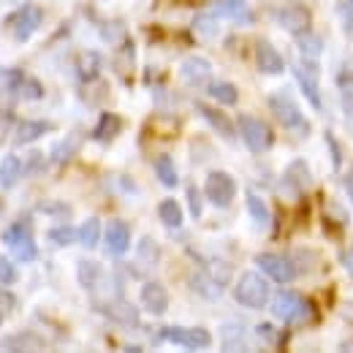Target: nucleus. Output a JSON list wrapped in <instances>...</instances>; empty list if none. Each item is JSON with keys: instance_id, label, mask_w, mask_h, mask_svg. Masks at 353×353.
<instances>
[{"instance_id": "obj_1", "label": "nucleus", "mask_w": 353, "mask_h": 353, "mask_svg": "<svg viewBox=\"0 0 353 353\" xmlns=\"http://www.w3.org/2000/svg\"><path fill=\"white\" fill-rule=\"evenodd\" d=\"M269 296H272V294H269V283H266L264 272L259 274V272L248 269V272L239 274V280H236V285H234V302H236L239 307L264 310L266 305L272 302Z\"/></svg>"}, {"instance_id": "obj_2", "label": "nucleus", "mask_w": 353, "mask_h": 353, "mask_svg": "<svg viewBox=\"0 0 353 353\" xmlns=\"http://www.w3.org/2000/svg\"><path fill=\"white\" fill-rule=\"evenodd\" d=\"M3 245L14 253L17 261H36L39 259V248H36V239H33V225L28 218H17L14 223H8V228L0 234Z\"/></svg>"}, {"instance_id": "obj_3", "label": "nucleus", "mask_w": 353, "mask_h": 353, "mask_svg": "<svg viewBox=\"0 0 353 353\" xmlns=\"http://www.w3.org/2000/svg\"><path fill=\"white\" fill-rule=\"evenodd\" d=\"M266 101H269V112L274 114V120H277L285 131L299 136V139L310 136V120L302 114V109L296 106V101H291L285 92H272Z\"/></svg>"}, {"instance_id": "obj_4", "label": "nucleus", "mask_w": 353, "mask_h": 353, "mask_svg": "<svg viewBox=\"0 0 353 353\" xmlns=\"http://www.w3.org/2000/svg\"><path fill=\"white\" fill-rule=\"evenodd\" d=\"M269 310L283 323H305L310 315H312L310 302L302 294H296V291H280V294H274V299L269 302Z\"/></svg>"}, {"instance_id": "obj_5", "label": "nucleus", "mask_w": 353, "mask_h": 353, "mask_svg": "<svg viewBox=\"0 0 353 353\" xmlns=\"http://www.w3.org/2000/svg\"><path fill=\"white\" fill-rule=\"evenodd\" d=\"M236 128H239V136H242L245 147H248L253 155H264V152L272 150L274 133H272V128L266 125L264 120H259V117H253V114H242V117L236 120Z\"/></svg>"}, {"instance_id": "obj_6", "label": "nucleus", "mask_w": 353, "mask_h": 353, "mask_svg": "<svg viewBox=\"0 0 353 353\" xmlns=\"http://www.w3.org/2000/svg\"><path fill=\"white\" fill-rule=\"evenodd\" d=\"M158 337L166 343L182 345L188 351H204L212 345V334L204 326H166L158 332Z\"/></svg>"}, {"instance_id": "obj_7", "label": "nucleus", "mask_w": 353, "mask_h": 353, "mask_svg": "<svg viewBox=\"0 0 353 353\" xmlns=\"http://www.w3.org/2000/svg\"><path fill=\"white\" fill-rule=\"evenodd\" d=\"M41 22H44V11H41V6H36V3H25V6H19V8L11 14V19H8V28H11L14 41L25 44V41L41 28Z\"/></svg>"}, {"instance_id": "obj_8", "label": "nucleus", "mask_w": 353, "mask_h": 353, "mask_svg": "<svg viewBox=\"0 0 353 353\" xmlns=\"http://www.w3.org/2000/svg\"><path fill=\"white\" fill-rule=\"evenodd\" d=\"M294 79L302 90V95L307 98V103L312 109H321L323 101H321V68L318 63H307V60H296L294 63Z\"/></svg>"}, {"instance_id": "obj_9", "label": "nucleus", "mask_w": 353, "mask_h": 353, "mask_svg": "<svg viewBox=\"0 0 353 353\" xmlns=\"http://www.w3.org/2000/svg\"><path fill=\"white\" fill-rule=\"evenodd\" d=\"M277 25L291 36H302L312 28V14H310V8L305 3L291 0V3H283L277 8Z\"/></svg>"}, {"instance_id": "obj_10", "label": "nucleus", "mask_w": 353, "mask_h": 353, "mask_svg": "<svg viewBox=\"0 0 353 353\" xmlns=\"http://www.w3.org/2000/svg\"><path fill=\"white\" fill-rule=\"evenodd\" d=\"M204 196L215 207H228L236 196V179L221 169H212L204 179Z\"/></svg>"}, {"instance_id": "obj_11", "label": "nucleus", "mask_w": 353, "mask_h": 353, "mask_svg": "<svg viewBox=\"0 0 353 353\" xmlns=\"http://www.w3.org/2000/svg\"><path fill=\"white\" fill-rule=\"evenodd\" d=\"M256 266L264 272L269 280H274L280 285H288L299 274V266L294 264L288 256H280V253H259L256 256Z\"/></svg>"}, {"instance_id": "obj_12", "label": "nucleus", "mask_w": 353, "mask_h": 353, "mask_svg": "<svg viewBox=\"0 0 353 353\" xmlns=\"http://www.w3.org/2000/svg\"><path fill=\"white\" fill-rule=\"evenodd\" d=\"M179 79L188 88H207L212 79V63L207 57H199V54L185 57L179 63Z\"/></svg>"}, {"instance_id": "obj_13", "label": "nucleus", "mask_w": 353, "mask_h": 353, "mask_svg": "<svg viewBox=\"0 0 353 353\" xmlns=\"http://www.w3.org/2000/svg\"><path fill=\"white\" fill-rule=\"evenodd\" d=\"M103 242H106V253L112 259H120L128 253L131 248V225L120 218H112L106 223V231H103Z\"/></svg>"}, {"instance_id": "obj_14", "label": "nucleus", "mask_w": 353, "mask_h": 353, "mask_svg": "<svg viewBox=\"0 0 353 353\" xmlns=\"http://www.w3.org/2000/svg\"><path fill=\"white\" fill-rule=\"evenodd\" d=\"M253 57H256V68H259L261 74H266V77H280V74L285 71L283 54L277 52V46L272 44V41H266V39H259V41H256Z\"/></svg>"}, {"instance_id": "obj_15", "label": "nucleus", "mask_w": 353, "mask_h": 353, "mask_svg": "<svg viewBox=\"0 0 353 353\" xmlns=\"http://www.w3.org/2000/svg\"><path fill=\"white\" fill-rule=\"evenodd\" d=\"M139 302L150 315H163L169 310V291L158 280H147L139 291Z\"/></svg>"}, {"instance_id": "obj_16", "label": "nucleus", "mask_w": 353, "mask_h": 353, "mask_svg": "<svg viewBox=\"0 0 353 353\" xmlns=\"http://www.w3.org/2000/svg\"><path fill=\"white\" fill-rule=\"evenodd\" d=\"M283 185L291 188V196H302L312 188V172H310L307 161H291L285 174H283Z\"/></svg>"}, {"instance_id": "obj_17", "label": "nucleus", "mask_w": 353, "mask_h": 353, "mask_svg": "<svg viewBox=\"0 0 353 353\" xmlns=\"http://www.w3.org/2000/svg\"><path fill=\"white\" fill-rule=\"evenodd\" d=\"M52 131V123L49 120H19L17 128H14V147H28L33 141H39L41 136Z\"/></svg>"}, {"instance_id": "obj_18", "label": "nucleus", "mask_w": 353, "mask_h": 353, "mask_svg": "<svg viewBox=\"0 0 353 353\" xmlns=\"http://www.w3.org/2000/svg\"><path fill=\"white\" fill-rule=\"evenodd\" d=\"M196 112L210 123V128L212 131H218L223 136V139H234L236 136V128H234V123L225 117V112H221L218 106H210V103H196Z\"/></svg>"}, {"instance_id": "obj_19", "label": "nucleus", "mask_w": 353, "mask_h": 353, "mask_svg": "<svg viewBox=\"0 0 353 353\" xmlns=\"http://www.w3.org/2000/svg\"><path fill=\"white\" fill-rule=\"evenodd\" d=\"M103 310V315L106 318H112L117 326H125V329H136L139 326V310L133 307L131 302H125L123 296H117L112 305H106Z\"/></svg>"}, {"instance_id": "obj_20", "label": "nucleus", "mask_w": 353, "mask_h": 353, "mask_svg": "<svg viewBox=\"0 0 353 353\" xmlns=\"http://www.w3.org/2000/svg\"><path fill=\"white\" fill-rule=\"evenodd\" d=\"M123 131V120H120V114H114V112H101V117H98V123H95V128H92V139L98 141V144H109V141H114L117 136Z\"/></svg>"}, {"instance_id": "obj_21", "label": "nucleus", "mask_w": 353, "mask_h": 353, "mask_svg": "<svg viewBox=\"0 0 353 353\" xmlns=\"http://www.w3.org/2000/svg\"><path fill=\"white\" fill-rule=\"evenodd\" d=\"M190 288H193L201 299H207V302H218L223 294V285L210 274V272H196V274L190 277Z\"/></svg>"}, {"instance_id": "obj_22", "label": "nucleus", "mask_w": 353, "mask_h": 353, "mask_svg": "<svg viewBox=\"0 0 353 353\" xmlns=\"http://www.w3.org/2000/svg\"><path fill=\"white\" fill-rule=\"evenodd\" d=\"M245 204H248V215L253 218V223H256L259 228H266L269 221H272V212H269V204H266L264 199H261L256 190H248V193H245Z\"/></svg>"}, {"instance_id": "obj_23", "label": "nucleus", "mask_w": 353, "mask_h": 353, "mask_svg": "<svg viewBox=\"0 0 353 353\" xmlns=\"http://www.w3.org/2000/svg\"><path fill=\"white\" fill-rule=\"evenodd\" d=\"M77 150H79V136H68V139H63V141H57V144L52 147L49 163H52V166H65V163L74 161Z\"/></svg>"}, {"instance_id": "obj_24", "label": "nucleus", "mask_w": 353, "mask_h": 353, "mask_svg": "<svg viewBox=\"0 0 353 353\" xmlns=\"http://www.w3.org/2000/svg\"><path fill=\"white\" fill-rule=\"evenodd\" d=\"M77 280H79V285H82V288L92 291V288L103 280V266L98 264V261L82 259V261L77 264Z\"/></svg>"}, {"instance_id": "obj_25", "label": "nucleus", "mask_w": 353, "mask_h": 353, "mask_svg": "<svg viewBox=\"0 0 353 353\" xmlns=\"http://www.w3.org/2000/svg\"><path fill=\"white\" fill-rule=\"evenodd\" d=\"M207 92H210L212 101H218L223 106H234V103L239 101V90L234 88L231 82H225V79H212V82L207 85Z\"/></svg>"}, {"instance_id": "obj_26", "label": "nucleus", "mask_w": 353, "mask_h": 353, "mask_svg": "<svg viewBox=\"0 0 353 353\" xmlns=\"http://www.w3.org/2000/svg\"><path fill=\"white\" fill-rule=\"evenodd\" d=\"M155 176H158V182L163 185V188H176L179 185V174H176V166L174 161H172V155H158L155 158Z\"/></svg>"}, {"instance_id": "obj_27", "label": "nucleus", "mask_w": 353, "mask_h": 353, "mask_svg": "<svg viewBox=\"0 0 353 353\" xmlns=\"http://www.w3.org/2000/svg\"><path fill=\"white\" fill-rule=\"evenodd\" d=\"M136 261L144 264L147 269L161 264V248H158V242L152 236H141L139 239V245H136Z\"/></svg>"}, {"instance_id": "obj_28", "label": "nucleus", "mask_w": 353, "mask_h": 353, "mask_svg": "<svg viewBox=\"0 0 353 353\" xmlns=\"http://www.w3.org/2000/svg\"><path fill=\"white\" fill-rule=\"evenodd\" d=\"M296 46H299L302 60H307V63H318V57H321V52H323V39H321V36H315L312 30H307V33L296 36Z\"/></svg>"}, {"instance_id": "obj_29", "label": "nucleus", "mask_w": 353, "mask_h": 353, "mask_svg": "<svg viewBox=\"0 0 353 353\" xmlns=\"http://www.w3.org/2000/svg\"><path fill=\"white\" fill-rule=\"evenodd\" d=\"M25 174V169H22V161L17 158V155H6L3 161H0V188H14L17 185V179Z\"/></svg>"}, {"instance_id": "obj_30", "label": "nucleus", "mask_w": 353, "mask_h": 353, "mask_svg": "<svg viewBox=\"0 0 353 353\" xmlns=\"http://www.w3.org/2000/svg\"><path fill=\"white\" fill-rule=\"evenodd\" d=\"M158 218L166 228H179L182 221H185V212H182V204L174 201V199H163L158 204Z\"/></svg>"}, {"instance_id": "obj_31", "label": "nucleus", "mask_w": 353, "mask_h": 353, "mask_svg": "<svg viewBox=\"0 0 353 353\" xmlns=\"http://www.w3.org/2000/svg\"><path fill=\"white\" fill-rule=\"evenodd\" d=\"M101 54L98 52H85L79 60H77V74L82 82H95L98 74H101Z\"/></svg>"}, {"instance_id": "obj_32", "label": "nucleus", "mask_w": 353, "mask_h": 353, "mask_svg": "<svg viewBox=\"0 0 353 353\" xmlns=\"http://www.w3.org/2000/svg\"><path fill=\"white\" fill-rule=\"evenodd\" d=\"M0 348H6V351H41L44 345L39 343V337H33L30 332H25V334H17V337H8Z\"/></svg>"}, {"instance_id": "obj_33", "label": "nucleus", "mask_w": 353, "mask_h": 353, "mask_svg": "<svg viewBox=\"0 0 353 353\" xmlns=\"http://www.w3.org/2000/svg\"><path fill=\"white\" fill-rule=\"evenodd\" d=\"M79 242L88 250H92L101 242V221L98 218H88V221L79 225Z\"/></svg>"}, {"instance_id": "obj_34", "label": "nucleus", "mask_w": 353, "mask_h": 353, "mask_svg": "<svg viewBox=\"0 0 353 353\" xmlns=\"http://www.w3.org/2000/svg\"><path fill=\"white\" fill-rule=\"evenodd\" d=\"M49 242L60 245V248H68V245L79 242V228H74V225H54V228H49Z\"/></svg>"}, {"instance_id": "obj_35", "label": "nucleus", "mask_w": 353, "mask_h": 353, "mask_svg": "<svg viewBox=\"0 0 353 353\" xmlns=\"http://www.w3.org/2000/svg\"><path fill=\"white\" fill-rule=\"evenodd\" d=\"M218 14H199L196 19H193V30L201 36V39H212V36H218V19H215Z\"/></svg>"}, {"instance_id": "obj_36", "label": "nucleus", "mask_w": 353, "mask_h": 353, "mask_svg": "<svg viewBox=\"0 0 353 353\" xmlns=\"http://www.w3.org/2000/svg\"><path fill=\"white\" fill-rule=\"evenodd\" d=\"M17 98H22V101H39V98H44V88H41V82L36 77H28L25 74L22 85L17 90Z\"/></svg>"}, {"instance_id": "obj_37", "label": "nucleus", "mask_w": 353, "mask_h": 353, "mask_svg": "<svg viewBox=\"0 0 353 353\" xmlns=\"http://www.w3.org/2000/svg\"><path fill=\"white\" fill-rule=\"evenodd\" d=\"M39 212L41 215H52V218H60V221H68L71 218V207L65 201H41L39 204Z\"/></svg>"}, {"instance_id": "obj_38", "label": "nucleus", "mask_w": 353, "mask_h": 353, "mask_svg": "<svg viewBox=\"0 0 353 353\" xmlns=\"http://www.w3.org/2000/svg\"><path fill=\"white\" fill-rule=\"evenodd\" d=\"M334 82H337V90L343 88H353V57H345L337 71H334Z\"/></svg>"}, {"instance_id": "obj_39", "label": "nucleus", "mask_w": 353, "mask_h": 353, "mask_svg": "<svg viewBox=\"0 0 353 353\" xmlns=\"http://www.w3.org/2000/svg\"><path fill=\"white\" fill-rule=\"evenodd\" d=\"M207 272L221 283L223 288L231 283V266L225 264V261H210V266H207Z\"/></svg>"}, {"instance_id": "obj_40", "label": "nucleus", "mask_w": 353, "mask_h": 353, "mask_svg": "<svg viewBox=\"0 0 353 353\" xmlns=\"http://www.w3.org/2000/svg\"><path fill=\"white\" fill-rule=\"evenodd\" d=\"M17 280H19L17 266L11 264L6 256H0V285H14Z\"/></svg>"}, {"instance_id": "obj_41", "label": "nucleus", "mask_w": 353, "mask_h": 353, "mask_svg": "<svg viewBox=\"0 0 353 353\" xmlns=\"http://www.w3.org/2000/svg\"><path fill=\"white\" fill-rule=\"evenodd\" d=\"M185 196H188V207H190V215L199 221V218H201V210H204V207H201V196H199V188H196V185H188V188H185Z\"/></svg>"}, {"instance_id": "obj_42", "label": "nucleus", "mask_w": 353, "mask_h": 353, "mask_svg": "<svg viewBox=\"0 0 353 353\" xmlns=\"http://www.w3.org/2000/svg\"><path fill=\"white\" fill-rule=\"evenodd\" d=\"M14 128H17L14 114H11L8 109H0V144H6V141H8V136H11Z\"/></svg>"}, {"instance_id": "obj_43", "label": "nucleus", "mask_w": 353, "mask_h": 353, "mask_svg": "<svg viewBox=\"0 0 353 353\" xmlns=\"http://www.w3.org/2000/svg\"><path fill=\"white\" fill-rule=\"evenodd\" d=\"M337 17H340L345 33L353 39V3H337Z\"/></svg>"}, {"instance_id": "obj_44", "label": "nucleus", "mask_w": 353, "mask_h": 353, "mask_svg": "<svg viewBox=\"0 0 353 353\" xmlns=\"http://www.w3.org/2000/svg\"><path fill=\"white\" fill-rule=\"evenodd\" d=\"M41 163H44V155L33 150V152H30V158L22 163V169H25V174H41V172H44V166H41Z\"/></svg>"}, {"instance_id": "obj_45", "label": "nucleus", "mask_w": 353, "mask_h": 353, "mask_svg": "<svg viewBox=\"0 0 353 353\" xmlns=\"http://www.w3.org/2000/svg\"><path fill=\"white\" fill-rule=\"evenodd\" d=\"M340 106H343L345 117H348V120H353V88L340 90Z\"/></svg>"}, {"instance_id": "obj_46", "label": "nucleus", "mask_w": 353, "mask_h": 353, "mask_svg": "<svg viewBox=\"0 0 353 353\" xmlns=\"http://www.w3.org/2000/svg\"><path fill=\"white\" fill-rule=\"evenodd\" d=\"M6 285H0V315L6 318L11 310H14V294H8V291H3Z\"/></svg>"}, {"instance_id": "obj_47", "label": "nucleus", "mask_w": 353, "mask_h": 353, "mask_svg": "<svg viewBox=\"0 0 353 353\" xmlns=\"http://www.w3.org/2000/svg\"><path fill=\"white\" fill-rule=\"evenodd\" d=\"M326 141H329V152H332V161H334V169H340V166H343V152H340V147H337V141H334V136H332V133H326Z\"/></svg>"}, {"instance_id": "obj_48", "label": "nucleus", "mask_w": 353, "mask_h": 353, "mask_svg": "<svg viewBox=\"0 0 353 353\" xmlns=\"http://www.w3.org/2000/svg\"><path fill=\"white\" fill-rule=\"evenodd\" d=\"M242 3H245V0H215V11H221V14H231V11H236Z\"/></svg>"}, {"instance_id": "obj_49", "label": "nucleus", "mask_w": 353, "mask_h": 353, "mask_svg": "<svg viewBox=\"0 0 353 353\" xmlns=\"http://www.w3.org/2000/svg\"><path fill=\"white\" fill-rule=\"evenodd\" d=\"M0 95H11L8 92V68H0Z\"/></svg>"}, {"instance_id": "obj_50", "label": "nucleus", "mask_w": 353, "mask_h": 353, "mask_svg": "<svg viewBox=\"0 0 353 353\" xmlns=\"http://www.w3.org/2000/svg\"><path fill=\"white\" fill-rule=\"evenodd\" d=\"M345 190H348V199H351V204H353V174L345 176Z\"/></svg>"}, {"instance_id": "obj_51", "label": "nucleus", "mask_w": 353, "mask_h": 353, "mask_svg": "<svg viewBox=\"0 0 353 353\" xmlns=\"http://www.w3.org/2000/svg\"><path fill=\"white\" fill-rule=\"evenodd\" d=\"M345 266H348V272L353 274V250L348 253V256H345Z\"/></svg>"}, {"instance_id": "obj_52", "label": "nucleus", "mask_w": 353, "mask_h": 353, "mask_svg": "<svg viewBox=\"0 0 353 353\" xmlns=\"http://www.w3.org/2000/svg\"><path fill=\"white\" fill-rule=\"evenodd\" d=\"M0 323H3V315H0Z\"/></svg>"}, {"instance_id": "obj_53", "label": "nucleus", "mask_w": 353, "mask_h": 353, "mask_svg": "<svg viewBox=\"0 0 353 353\" xmlns=\"http://www.w3.org/2000/svg\"><path fill=\"white\" fill-rule=\"evenodd\" d=\"M351 3H353V0H351Z\"/></svg>"}]
</instances>
